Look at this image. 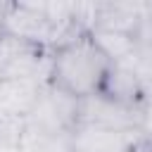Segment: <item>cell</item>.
Segmentation results:
<instances>
[{
	"label": "cell",
	"mask_w": 152,
	"mask_h": 152,
	"mask_svg": "<svg viewBox=\"0 0 152 152\" xmlns=\"http://www.w3.org/2000/svg\"><path fill=\"white\" fill-rule=\"evenodd\" d=\"M140 133L145 140H152V93L147 95L142 104V121H140Z\"/></svg>",
	"instance_id": "14"
},
{
	"label": "cell",
	"mask_w": 152,
	"mask_h": 152,
	"mask_svg": "<svg viewBox=\"0 0 152 152\" xmlns=\"http://www.w3.org/2000/svg\"><path fill=\"white\" fill-rule=\"evenodd\" d=\"M14 45H17V38H12L10 33H5L0 28V76H2V71H5V66L10 62V57H12Z\"/></svg>",
	"instance_id": "12"
},
{
	"label": "cell",
	"mask_w": 152,
	"mask_h": 152,
	"mask_svg": "<svg viewBox=\"0 0 152 152\" xmlns=\"http://www.w3.org/2000/svg\"><path fill=\"white\" fill-rule=\"evenodd\" d=\"M135 66H138L145 86H147L150 93H152V55H140V52H135Z\"/></svg>",
	"instance_id": "13"
},
{
	"label": "cell",
	"mask_w": 152,
	"mask_h": 152,
	"mask_svg": "<svg viewBox=\"0 0 152 152\" xmlns=\"http://www.w3.org/2000/svg\"><path fill=\"white\" fill-rule=\"evenodd\" d=\"M100 95H104L119 104H126V107L145 104L150 88L145 86V81L135 66V57L128 62H112V66L104 76V83L100 88Z\"/></svg>",
	"instance_id": "5"
},
{
	"label": "cell",
	"mask_w": 152,
	"mask_h": 152,
	"mask_svg": "<svg viewBox=\"0 0 152 152\" xmlns=\"http://www.w3.org/2000/svg\"><path fill=\"white\" fill-rule=\"evenodd\" d=\"M140 12H142V2H95L93 31H116L133 36L140 21Z\"/></svg>",
	"instance_id": "8"
},
{
	"label": "cell",
	"mask_w": 152,
	"mask_h": 152,
	"mask_svg": "<svg viewBox=\"0 0 152 152\" xmlns=\"http://www.w3.org/2000/svg\"><path fill=\"white\" fill-rule=\"evenodd\" d=\"M21 152H71L69 150V135L50 133L38 126H31L26 121V131L21 138Z\"/></svg>",
	"instance_id": "10"
},
{
	"label": "cell",
	"mask_w": 152,
	"mask_h": 152,
	"mask_svg": "<svg viewBox=\"0 0 152 152\" xmlns=\"http://www.w3.org/2000/svg\"><path fill=\"white\" fill-rule=\"evenodd\" d=\"M5 10H7V2H0V26H2V17H5Z\"/></svg>",
	"instance_id": "16"
},
{
	"label": "cell",
	"mask_w": 152,
	"mask_h": 152,
	"mask_svg": "<svg viewBox=\"0 0 152 152\" xmlns=\"http://www.w3.org/2000/svg\"><path fill=\"white\" fill-rule=\"evenodd\" d=\"M142 140L145 138L140 131H119V128L78 124L69 133V150L71 152H131Z\"/></svg>",
	"instance_id": "4"
},
{
	"label": "cell",
	"mask_w": 152,
	"mask_h": 152,
	"mask_svg": "<svg viewBox=\"0 0 152 152\" xmlns=\"http://www.w3.org/2000/svg\"><path fill=\"white\" fill-rule=\"evenodd\" d=\"M131 152H152V142H150V140H142V142H140V145H135Z\"/></svg>",
	"instance_id": "15"
},
{
	"label": "cell",
	"mask_w": 152,
	"mask_h": 152,
	"mask_svg": "<svg viewBox=\"0 0 152 152\" xmlns=\"http://www.w3.org/2000/svg\"><path fill=\"white\" fill-rule=\"evenodd\" d=\"M26 131V119L0 114V150H19Z\"/></svg>",
	"instance_id": "11"
},
{
	"label": "cell",
	"mask_w": 152,
	"mask_h": 152,
	"mask_svg": "<svg viewBox=\"0 0 152 152\" xmlns=\"http://www.w3.org/2000/svg\"><path fill=\"white\" fill-rule=\"evenodd\" d=\"M40 83L26 78H0V114L28 119L40 97Z\"/></svg>",
	"instance_id": "7"
},
{
	"label": "cell",
	"mask_w": 152,
	"mask_h": 152,
	"mask_svg": "<svg viewBox=\"0 0 152 152\" xmlns=\"http://www.w3.org/2000/svg\"><path fill=\"white\" fill-rule=\"evenodd\" d=\"M50 71H52V50L17 40L12 57H10L0 78H26V81H36L40 86H48Z\"/></svg>",
	"instance_id": "6"
},
{
	"label": "cell",
	"mask_w": 152,
	"mask_h": 152,
	"mask_svg": "<svg viewBox=\"0 0 152 152\" xmlns=\"http://www.w3.org/2000/svg\"><path fill=\"white\" fill-rule=\"evenodd\" d=\"M90 38L97 43V48L112 59V62H128L135 57L138 45L131 33H116V31H93Z\"/></svg>",
	"instance_id": "9"
},
{
	"label": "cell",
	"mask_w": 152,
	"mask_h": 152,
	"mask_svg": "<svg viewBox=\"0 0 152 152\" xmlns=\"http://www.w3.org/2000/svg\"><path fill=\"white\" fill-rule=\"evenodd\" d=\"M140 121H142V107H126L100 93L83 97L78 104V124L119 128V131H140Z\"/></svg>",
	"instance_id": "3"
},
{
	"label": "cell",
	"mask_w": 152,
	"mask_h": 152,
	"mask_svg": "<svg viewBox=\"0 0 152 152\" xmlns=\"http://www.w3.org/2000/svg\"><path fill=\"white\" fill-rule=\"evenodd\" d=\"M109 66H112V59L97 48V43L90 38V33H86V36L52 50L50 83L57 86L59 90L83 100V97L100 93Z\"/></svg>",
	"instance_id": "1"
},
{
	"label": "cell",
	"mask_w": 152,
	"mask_h": 152,
	"mask_svg": "<svg viewBox=\"0 0 152 152\" xmlns=\"http://www.w3.org/2000/svg\"><path fill=\"white\" fill-rule=\"evenodd\" d=\"M78 104H81L78 97L48 83L40 88V97L36 102V109L31 112V116L26 121L31 126L43 128V131L69 135L78 126Z\"/></svg>",
	"instance_id": "2"
}]
</instances>
